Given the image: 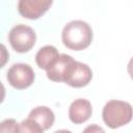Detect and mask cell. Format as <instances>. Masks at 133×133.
Segmentation results:
<instances>
[{"label":"cell","mask_w":133,"mask_h":133,"mask_svg":"<svg viewBox=\"0 0 133 133\" xmlns=\"http://www.w3.org/2000/svg\"><path fill=\"white\" fill-rule=\"evenodd\" d=\"M92 37L90 25L82 20H74L66 23L61 32L62 44L73 51H82L89 47Z\"/></svg>","instance_id":"cell-1"},{"label":"cell","mask_w":133,"mask_h":133,"mask_svg":"<svg viewBox=\"0 0 133 133\" xmlns=\"http://www.w3.org/2000/svg\"><path fill=\"white\" fill-rule=\"evenodd\" d=\"M133 115L132 106L129 102L121 100L108 101L102 110V118L106 126L116 129L128 125Z\"/></svg>","instance_id":"cell-2"},{"label":"cell","mask_w":133,"mask_h":133,"mask_svg":"<svg viewBox=\"0 0 133 133\" xmlns=\"http://www.w3.org/2000/svg\"><path fill=\"white\" fill-rule=\"evenodd\" d=\"M8 42L11 48L18 53L30 51L36 42L35 31L24 24L14 26L8 33Z\"/></svg>","instance_id":"cell-3"},{"label":"cell","mask_w":133,"mask_h":133,"mask_svg":"<svg viewBox=\"0 0 133 133\" xmlns=\"http://www.w3.org/2000/svg\"><path fill=\"white\" fill-rule=\"evenodd\" d=\"M6 79L10 86L16 89H25L32 85L35 74L33 69L27 63H15L12 64L6 75Z\"/></svg>","instance_id":"cell-4"},{"label":"cell","mask_w":133,"mask_h":133,"mask_svg":"<svg viewBox=\"0 0 133 133\" xmlns=\"http://www.w3.org/2000/svg\"><path fill=\"white\" fill-rule=\"evenodd\" d=\"M53 0H19L18 11L28 20H37L51 7Z\"/></svg>","instance_id":"cell-5"},{"label":"cell","mask_w":133,"mask_h":133,"mask_svg":"<svg viewBox=\"0 0 133 133\" xmlns=\"http://www.w3.org/2000/svg\"><path fill=\"white\" fill-rule=\"evenodd\" d=\"M75 59L68 54H59L56 61L46 71L48 79L54 82H64L74 65Z\"/></svg>","instance_id":"cell-6"},{"label":"cell","mask_w":133,"mask_h":133,"mask_svg":"<svg viewBox=\"0 0 133 133\" xmlns=\"http://www.w3.org/2000/svg\"><path fill=\"white\" fill-rule=\"evenodd\" d=\"M91 79H92L91 69L86 63L75 60L74 65L64 83L70 85L71 87L80 88L86 86L91 81Z\"/></svg>","instance_id":"cell-7"},{"label":"cell","mask_w":133,"mask_h":133,"mask_svg":"<svg viewBox=\"0 0 133 133\" xmlns=\"http://www.w3.org/2000/svg\"><path fill=\"white\" fill-rule=\"evenodd\" d=\"M92 114L91 103L83 98L74 100L69 107V118L75 125H80L89 119Z\"/></svg>","instance_id":"cell-8"},{"label":"cell","mask_w":133,"mask_h":133,"mask_svg":"<svg viewBox=\"0 0 133 133\" xmlns=\"http://www.w3.org/2000/svg\"><path fill=\"white\" fill-rule=\"evenodd\" d=\"M29 118H31L34 123H36L43 131H46L50 129L55 121L54 112L47 106H36L34 107L28 115Z\"/></svg>","instance_id":"cell-9"},{"label":"cell","mask_w":133,"mask_h":133,"mask_svg":"<svg viewBox=\"0 0 133 133\" xmlns=\"http://www.w3.org/2000/svg\"><path fill=\"white\" fill-rule=\"evenodd\" d=\"M58 56H59L58 50L54 46L47 45L42 47L37 51L35 55V62L39 69L47 71L56 61Z\"/></svg>","instance_id":"cell-10"},{"label":"cell","mask_w":133,"mask_h":133,"mask_svg":"<svg viewBox=\"0 0 133 133\" xmlns=\"http://www.w3.org/2000/svg\"><path fill=\"white\" fill-rule=\"evenodd\" d=\"M19 130L20 132H23V133H43L44 132L43 129L29 117H27L26 119L22 121L19 124Z\"/></svg>","instance_id":"cell-11"},{"label":"cell","mask_w":133,"mask_h":133,"mask_svg":"<svg viewBox=\"0 0 133 133\" xmlns=\"http://www.w3.org/2000/svg\"><path fill=\"white\" fill-rule=\"evenodd\" d=\"M0 132H20L19 123L14 118H6L0 123Z\"/></svg>","instance_id":"cell-12"},{"label":"cell","mask_w":133,"mask_h":133,"mask_svg":"<svg viewBox=\"0 0 133 133\" xmlns=\"http://www.w3.org/2000/svg\"><path fill=\"white\" fill-rule=\"evenodd\" d=\"M8 59H9V53L7 48L3 44H0V69L7 63Z\"/></svg>","instance_id":"cell-13"},{"label":"cell","mask_w":133,"mask_h":133,"mask_svg":"<svg viewBox=\"0 0 133 133\" xmlns=\"http://www.w3.org/2000/svg\"><path fill=\"white\" fill-rule=\"evenodd\" d=\"M84 131H85V132H103L104 130H103L101 127H99L98 125L94 124V125H91V126L85 128Z\"/></svg>","instance_id":"cell-14"},{"label":"cell","mask_w":133,"mask_h":133,"mask_svg":"<svg viewBox=\"0 0 133 133\" xmlns=\"http://www.w3.org/2000/svg\"><path fill=\"white\" fill-rule=\"evenodd\" d=\"M5 95H6V91H5V87L4 85L2 84V82L0 81V104L3 102V100L5 99Z\"/></svg>","instance_id":"cell-15"}]
</instances>
